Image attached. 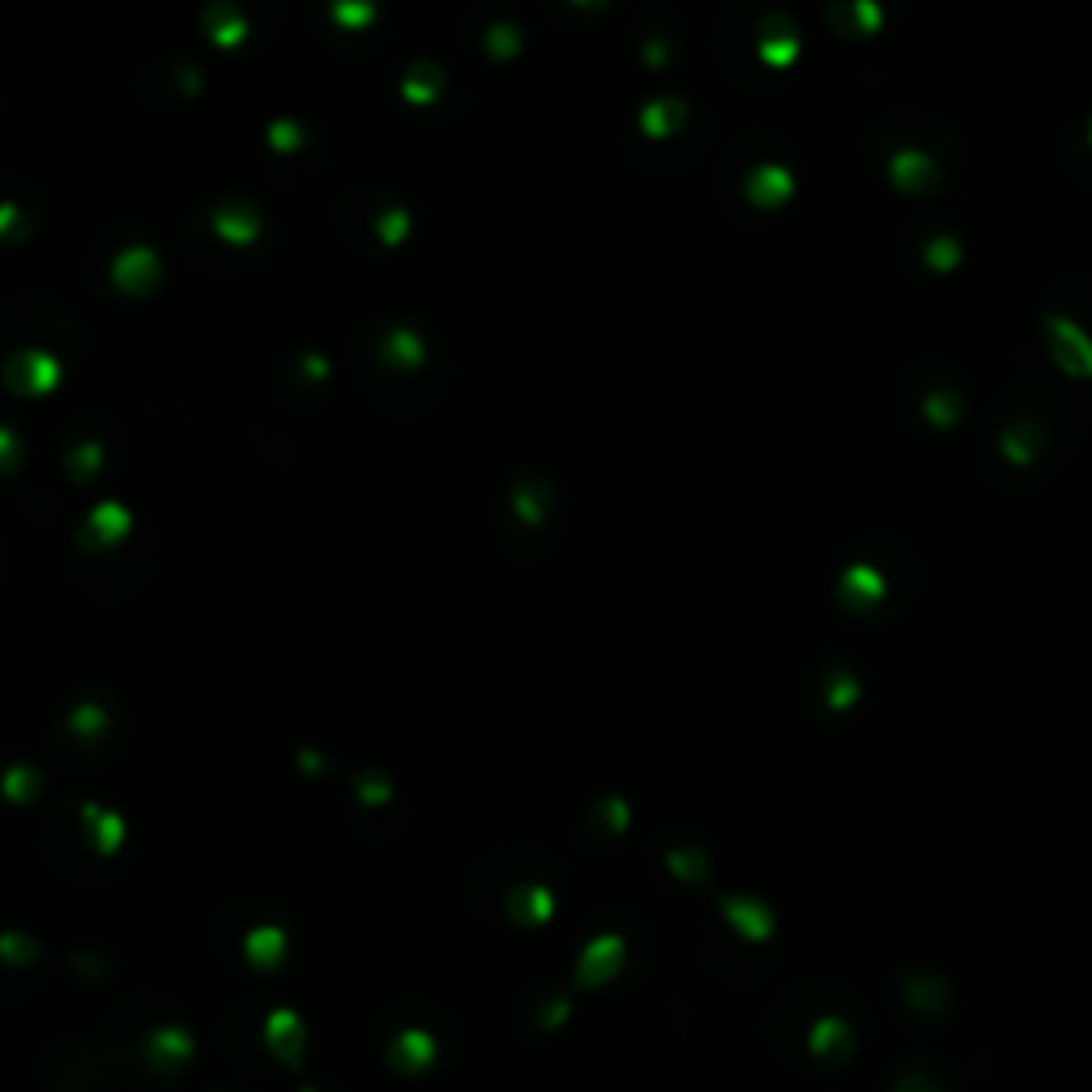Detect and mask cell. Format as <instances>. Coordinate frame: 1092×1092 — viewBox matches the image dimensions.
<instances>
[{
    "label": "cell",
    "instance_id": "8",
    "mask_svg": "<svg viewBox=\"0 0 1092 1092\" xmlns=\"http://www.w3.org/2000/svg\"><path fill=\"white\" fill-rule=\"evenodd\" d=\"M794 193V176L785 167H755L748 176V197L764 209H777V205L790 202Z\"/></svg>",
    "mask_w": 1092,
    "mask_h": 1092
},
{
    "label": "cell",
    "instance_id": "10",
    "mask_svg": "<svg viewBox=\"0 0 1092 1092\" xmlns=\"http://www.w3.org/2000/svg\"><path fill=\"white\" fill-rule=\"evenodd\" d=\"M854 700H858V675H854V671H836L832 679L823 682V704H828V713H845Z\"/></svg>",
    "mask_w": 1092,
    "mask_h": 1092
},
{
    "label": "cell",
    "instance_id": "3",
    "mask_svg": "<svg viewBox=\"0 0 1092 1092\" xmlns=\"http://www.w3.org/2000/svg\"><path fill=\"white\" fill-rule=\"evenodd\" d=\"M1045 427L1032 418V414H1020V418H1012L1003 431H999V453H1003V461L1007 466H1016V470H1024V466H1032L1041 453H1045Z\"/></svg>",
    "mask_w": 1092,
    "mask_h": 1092
},
{
    "label": "cell",
    "instance_id": "7",
    "mask_svg": "<svg viewBox=\"0 0 1092 1092\" xmlns=\"http://www.w3.org/2000/svg\"><path fill=\"white\" fill-rule=\"evenodd\" d=\"M150 1063L158 1067V1071H176L180 1063H188L193 1058V1037L184 1032V1028H158V1032H150Z\"/></svg>",
    "mask_w": 1092,
    "mask_h": 1092
},
{
    "label": "cell",
    "instance_id": "12",
    "mask_svg": "<svg viewBox=\"0 0 1092 1092\" xmlns=\"http://www.w3.org/2000/svg\"><path fill=\"white\" fill-rule=\"evenodd\" d=\"M1089 145H1092V116H1089Z\"/></svg>",
    "mask_w": 1092,
    "mask_h": 1092
},
{
    "label": "cell",
    "instance_id": "2",
    "mask_svg": "<svg viewBox=\"0 0 1092 1092\" xmlns=\"http://www.w3.org/2000/svg\"><path fill=\"white\" fill-rule=\"evenodd\" d=\"M887 180L905 197H926V193H935L944 184V171L926 150H896L887 158Z\"/></svg>",
    "mask_w": 1092,
    "mask_h": 1092
},
{
    "label": "cell",
    "instance_id": "5",
    "mask_svg": "<svg viewBox=\"0 0 1092 1092\" xmlns=\"http://www.w3.org/2000/svg\"><path fill=\"white\" fill-rule=\"evenodd\" d=\"M389 1063L402 1071V1076H418L435 1063V1037L422 1032V1028H406L402 1037H393L389 1045Z\"/></svg>",
    "mask_w": 1092,
    "mask_h": 1092
},
{
    "label": "cell",
    "instance_id": "1",
    "mask_svg": "<svg viewBox=\"0 0 1092 1092\" xmlns=\"http://www.w3.org/2000/svg\"><path fill=\"white\" fill-rule=\"evenodd\" d=\"M1041 329H1045V341H1050V354L1054 363L1076 376V380H1092V334H1084L1071 316L1063 312H1045L1041 316Z\"/></svg>",
    "mask_w": 1092,
    "mask_h": 1092
},
{
    "label": "cell",
    "instance_id": "9",
    "mask_svg": "<svg viewBox=\"0 0 1092 1092\" xmlns=\"http://www.w3.org/2000/svg\"><path fill=\"white\" fill-rule=\"evenodd\" d=\"M960 414H964V393H960L955 385H935V389L922 398V418H926L931 427H939V431L955 427Z\"/></svg>",
    "mask_w": 1092,
    "mask_h": 1092
},
{
    "label": "cell",
    "instance_id": "11",
    "mask_svg": "<svg viewBox=\"0 0 1092 1092\" xmlns=\"http://www.w3.org/2000/svg\"><path fill=\"white\" fill-rule=\"evenodd\" d=\"M922 257H926V265L935 273L955 270V261H960V239H955V235H931L926 248H922Z\"/></svg>",
    "mask_w": 1092,
    "mask_h": 1092
},
{
    "label": "cell",
    "instance_id": "4",
    "mask_svg": "<svg viewBox=\"0 0 1092 1092\" xmlns=\"http://www.w3.org/2000/svg\"><path fill=\"white\" fill-rule=\"evenodd\" d=\"M303 1020L295 1016V1012H273L270 1020H265V1045H270L273 1054H277V1063H286V1067H299V1058H303Z\"/></svg>",
    "mask_w": 1092,
    "mask_h": 1092
},
{
    "label": "cell",
    "instance_id": "6",
    "mask_svg": "<svg viewBox=\"0 0 1092 1092\" xmlns=\"http://www.w3.org/2000/svg\"><path fill=\"white\" fill-rule=\"evenodd\" d=\"M884 594H887L884 576H880L871 563H854V568H845V576H841V602H845L849 611H871Z\"/></svg>",
    "mask_w": 1092,
    "mask_h": 1092
},
{
    "label": "cell",
    "instance_id": "13",
    "mask_svg": "<svg viewBox=\"0 0 1092 1092\" xmlns=\"http://www.w3.org/2000/svg\"><path fill=\"white\" fill-rule=\"evenodd\" d=\"M303 1092H316V1089H303Z\"/></svg>",
    "mask_w": 1092,
    "mask_h": 1092
}]
</instances>
